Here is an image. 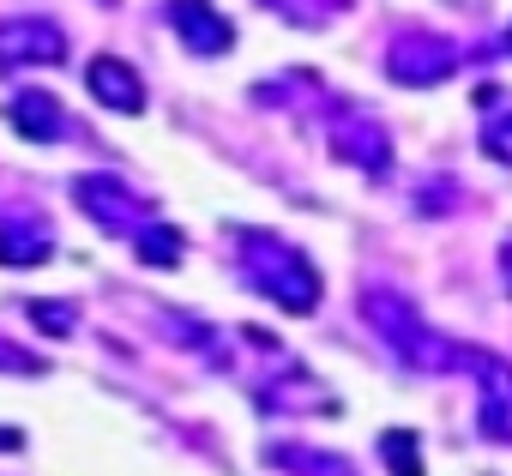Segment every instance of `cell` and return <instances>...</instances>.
<instances>
[{
    "mask_svg": "<svg viewBox=\"0 0 512 476\" xmlns=\"http://www.w3.org/2000/svg\"><path fill=\"white\" fill-rule=\"evenodd\" d=\"M235 272L260 290L266 302H278L284 314H314L320 308V272H314V260L296 248V242H284V235H272V229H235Z\"/></svg>",
    "mask_w": 512,
    "mask_h": 476,
    "instance_id": "6da1fadb",
    "label": "cell"
},
{
    "mask_svg": "<svg viewBox=\"0 0 512 476\" xmlns=\"http://www.w3.org/2000/svg\"><path fill=\"white\" fill-rule=\"evenodd\" d=\"M362 314H368V326L392 344L398 362H410V368H422V374H458V368H464V344H452L446 332H434V326L416 314L410 296H398V290H368V296H362Z\"/></svg>",
    "mask_w": 512,
    "mask_h": 476,
    "instance_id": "7a4b0ae2",
    "label": "cell"
},
{
    "mask_svg": "<svg viewBox=\"0 0 512 476\" xmlns=\"http://www.w3.org/2000/svg\"><path fill=\"white\" fill-rule=\"evenodd\" d=\"M73 199H79L85 217H97V223L115 229V235L151 223V199H139L121 175H79V181H73Z\"/></svg>",
    "mask_w": 512,
    "mask_h": 476,
    "instance_id": "3957f363",
    "label": "cell"
},
{
    "mask_svg": "<svg viewBox=\"0 0 512 476\" xmlns=\"http://www.w3.org/2000/svg\"><path fill=\"white\" fill-rule=\"evenodd\" d=\"M67 61V31L55 19L19 13L0 19V67H61Z\"/></svg>",
    "mask_w": 512,
    "mask_h": 476,
    "instance_id": "277c9868",
    "label": "cell"
},
{
    "mask_svg": "<svg viewBox=\"0 0 512 476\" xmlns=\"http://www.w3.org/2000/svg\"><path fill=\"white\" fill-rule=\"evenodd\" d=\"M386 73L398 85H440L458 73V49L446 37H428V31H404L392 49H386Z\"/></svg>",
    "mask_w": 512,
    "mask_h": 476,
    "instance_id": "5b68a950",
    "label": "cell"
},
{
    "mask_svg": "<svg viewBox=\"0 0 512 476\" xmlns=\"http://www.w3.org/2000/svg\"><path fill=\"white\" fill-rule=\"evenodd\" d=\"M326 139H332V151H338L344 163H356V169H368V175H386V169H392V139H386V127L368 121L362 109H338L332 127H326Z\"/></svg>",
    "mask_w": 512,
    "mask_h": 476,
    "instance_id": "8992f818",
    "label": "cell"
},
{
    "mask_svg": "<svg viewBox=\"0 0 512 476\" xmlns=\"http://www.w3.org/2000/svg\"><path fill=\"white\" fill-rule=\"evenodd\" d=\"M169 25H175L181 49L199 55V61H211V55H223L235 43V25L223 19V7H211V0H169Z\"/></svg>",
    "mask_w": 512,
    "mask_h": 476,
    "instance_id": "52a82bcc",
    "label": "cell"
},
{
    "mask_svg": "<svg viewBox=\"0 0 512 476\" xmlns=\"http://www.w3.org/2000/svg\"><path fill=\"white\" fill-rule=\"evenodd\" d=\"M464 374L482 380V434L512 440V362H500L488 350H464Z\"/></svg>",
    "mask_w": 512,
    "mask_h": 476,
    "instance_id": "ba28073f",
    "label": "cell"
},
{
    "mask_svg": "<svg viewBox=\"0 0 512 476\" xmlns=\"http://www.w3.org/2000/svg\"><path fill=\"white\" fill-rule=\"evenodd\" d=\"M85 85H91V97H97L103 109H121V115H139V109H145V79H139V67H127L121 55H97V61L85 67Z\"/></svg>",
    "mask_w": 512,
    "mask_h": 476,
    "instance_id": "9c48e42d",
    "label": "cell"
},
{
    "mask_svg": "<svg viewBox=\"0 0 512 476\" xmlns=\"http://www.w3.org/2000/svg\"><path fill=\"white\" fill-rule=\"evenodd\" d=\"M7 127L19 139H31V145H55L67 133V115H61V103L49 91H13L7 97Z\"/></svg>",
    "mask_w": 512,
    "mask_h": 476,
    "instance_id": "30bf717a",
    "label": "cell"
},
{
    "mask_svg": "<svg viewBox=\"0 0 512 476\" xmlns=\"http://www.w3.org/2000/svg\"><path fill=\"white\" fill-rule=\"evenodd\" d=\"M55 260V229L43 217H19L0 229V266H43Z\"/></svg>",
    "mask_w": 512,
    "mask_h": 476,
    "instance_id": "8fae6325",
    "label": "cell"
},
{
    "mask_svg": "<svg viewBox=\"0 0 512 476\" xmlns=\"http://www.w3.org/2000/svg\"><path fill=\"white\" fill-rule=\"evenodd\" d=\"M266 464H272V470H290V476H356L350 458L314 452V446H266Z\"/></svg>",
    "mask_w": 512,
    "mask_h": 476,
    "instance_id": "7c38bea8",
    "label": "cell"
},
{
    "mask_svg": "<svg viewBox=\"0 0 512 476\" xmlns=\"http://www.w3.org/2000/svg\"><path fill=\"white\" fill-rule=\"evenodd\" d=\"M133 254H139V266H181V235L169 229V223H139L133 229Z\"/></svg>",
    "mask_w": 512,
    "mask_h": 476,
    "instance_id": "4fadbf2b",
    "label": "cell"
},
{
    "mask_svg": "<svg viewBox=\"0 0 512 476\" xmlns=\"http://www.w3.org/2000/svg\"><path fill=\"white\" fill-rule=\"evenodd\" d=\"M380 458H386L392 476H422V446H416L410 428H386L380 434Z\"/></svg>",
    "mask_w": 512,
    "mask_h": 476,
    "instance_id": "5bb4252c",
    "label": "cell"
},
{
    "mask_svg": "<svg viewBox=\"0 0 512 476\" xmlns=\"http://www.w3.org/2000/svg\"><path fill=\"white\" fill-rule=\"evenodd\" d=\"M31 326H43L49 338H67L79 326V308L73 302H31Z\"/></svg>",
    "mask_w": 512,
    "mask_h": 476,
    "instance_id": "9a60e30c",
    "label": "cell"
},
{
    "mask_svg": "<svg viewBox=\"0 0 512 476\" xmlns=\"http://www.w3.org/2000/svg\"><path fill=\"white\" fill-rule=\"evenodd\" d=\"M482 151H488L494 163H512V109L482 121Z\"/></svg>",
    "mask_w": 512,
    "mask_h": 476,
    "instance_id": "2e32d148",
    "label": "cell"
},
{
    "mask_svg": "<svg viewBox=\"0 0 512 476\" xmlns=\"http://www.w3.org/2000/svg\"><path fill=\"white\" fill-rule=\"evenodd\" d=\"M0 374H49V362L37 350H19L13 338H0Z\"/></svg>",
    "mask_w": 512,
    "mask_h": 476,
    "instance_id": "e0dca14e",
    "label": "cell"
},
{
    "mask_svg": "<svg viewBox=\"0 0 512 476\" xmlns=\"http://www.w3.org/2000/svg\"><path fill=\"white\" fill-rule=\"evenodd\" d=\"M19 446H25V434H19V428H0V452H19Z\"/></svg>",
    "mask_w": 512,
    "mask_h": 476,
    "instance_id": "ac0fdd59",
    "label": "cell"
},
{
    "mask_svg": "<svg viewBox=\"0 0 512 476\" xmlns=\"http://www.w3.org/2000/svg\"><path fill=\"white\" fill-rule=\"evenodd\" d=\"M500 272H506V284H512V235H506V248H500Z\"/></svg>",
    "mask_w": 512,
    "mask_h": 476,
    "instance_id": "d6986e66",
    "label": "cell"
}]
</instances>
